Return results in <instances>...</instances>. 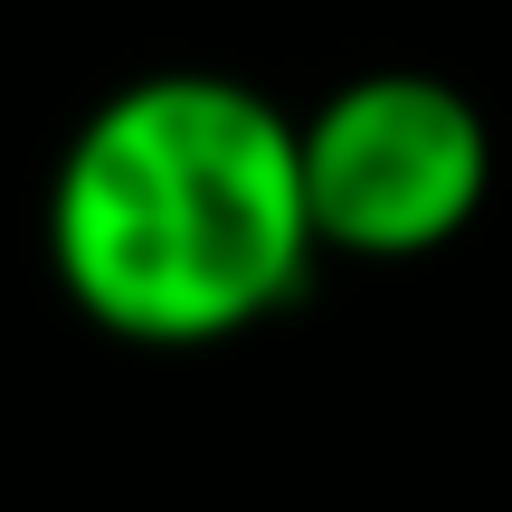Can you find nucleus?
I'll list each match as a JSON object with an SVG mask.
<instances>
[{"label": "nucleus", "mask_w": 512, "mask_h": 512, "mask_svg": "<svg viewBox=\"0 0 512 512\" xmlns=\"http://www.w3.org/2000/svg\"><path fill=\"white\" fill-rule=\"evenodd\" d=\"M313 256L294 114L219 67L114 86L48 171V266L133 351L238 342L304 294Z\"/></svg>", "instance_id": "1"}, {"label": "nucleus", "mask_w": 512, "mask_h": 512, "mask_svg": "<svg viewBox=\"0 0 512 512\" xmlns=\"http://www.w3.org/2000/svg\"><path fill=\"white\" fill-rule=\"evenodd\" d=\"M294 162L323 256L408 266L456 247L494 200V124L427 67H370L294 114Z\"/></svg>", "instance_id": "2"}]
</instances>
